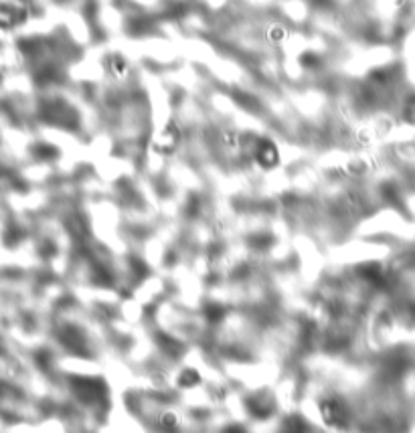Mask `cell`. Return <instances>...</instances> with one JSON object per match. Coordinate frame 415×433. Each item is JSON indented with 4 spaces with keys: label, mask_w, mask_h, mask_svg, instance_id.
<instances>
[{
    "label": "cell",
    "mask_w": 415,
    "mask_h": 433,
    "mask_svg": "<svg viewBox=\"0 0 415 433\" xmlns=\"http://www.w3.org/2000/svg\"><path fill=\"white\" fill-rule=\"evenodd\" d=\"M253 161L257 162V166H262L264 170H272L280 164V150L277 146L267 140V138H257L252 146Z\"/></svg>",
    "instance_id": "6da1fadb"
},
{
    "label": "cell",
    "mask_w": 415,
    "mask_h": 433,
    "mask_svg": "<svg viewBox=\"0 0 415 433\" xmlns=\"http://www.w3.org/2000/svg\"><path fill=\"white\" fill-rule=\"evenodd\" d=\"M178 142H180V132H178V128H176L175 124H168L163 132L156 136L152 148L156 150V152H160V154H170V152H175L176 150Z\"/></svg>",
    "instance_id": "7a4b0ae2"
},
{
    "label": "cell",
    "mask_w": 415,
    "mask_h": 433,
    "mask_svg": "<svg viewBox=\"0 0 415 433\" xmlns=\"http://www.w3.org/2000/svg\"><path fill=\"white\" fill-rule=\"evenodd\" d=\"M25 9H19V6H13V4H0V29L9 31L13 26L25 23Z\"/></svg>",
    "instance_id": "3957f363"
},
{
    "label": "cell",
    "mask_w": 415,
    "mask_h": 433,
    "mask_svg": "<svg viewBox=\"0 0 415 433\" xmlns=\"http://www.w3.org/2000/svg\"><path fill=\"white\" fill-rule=\"evenodd\" d=\"M199 383H201V377H199V372L193 371V369H187V371L178 377V384H180V387H187V389L197 387Z\"/></svg>",
    "instance_id": "277c9868"
}]
</instances>
